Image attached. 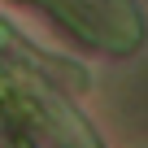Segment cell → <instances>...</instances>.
Segmentation results:
<instances>
[{"mask_svg": "<svg viewBox=\"0 0 148 148\" xmlns=\"http://www.w3.org/2000/svg\"><path fill=\"white\" fill-rule=\"evenodd\" d=\"M0 48H9V52H22V57H31V65L35 70H44V74H61V79H70L74 87H83V74H74L61 57H44L39 48H31L26 39H18V35H9L5 31V22H0Z\"/></svg>", "mask_w": 148, "mask_h": 148, "instance_id": "cell-1", "label": "cell"}]
</instances>
